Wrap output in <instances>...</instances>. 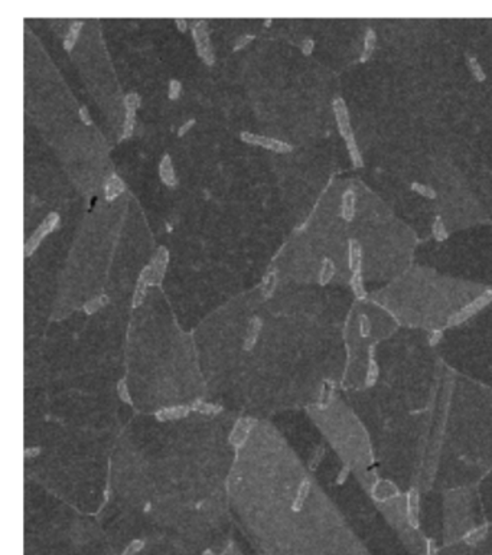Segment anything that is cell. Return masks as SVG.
Masks as SVG:
<instances>
[{"label":"cell","mask_w":492,"mask_h":555,"mask_svg":"<svg viewBox=\"0 0 492 555\" xmlns=\"http://www.w3.org/2000/svg\"><path fill=\"white\" fill-rule=\"evenodd\" d=\"M192 36L195 46H196V54L202 58L205 64H214V49H213V43H211L209 33L206 29V22L198 21L193 23Z\"/></svg>","instance_id":"6da1fadb"},{"label":"cell","mask_w":492,"mask_h":555,"mask_svg":"<svg viewBox=\"0 0 492 555\" xmlns=\"http://www.w3.org/2000/svg\"><path fill=\"white\" fill-rule=\"evenodd\" d=\"M58 224H59V215L56 214V212H51V214L43 219L41 225L36 228V231L28 238V241L25 244V254H26V257L32 256L33 253H35V250L41 244V241H42L46 235L51 234L55 228L58 226Z\"/></svg>","instance_id":"7a4b0ae2"},{"label":"cell","mask_w":492,"mask_h":555,"mask_svg":"<svg viewBox=\"0 0 492 555\" xmlns=\"http://www.w3.org/2000/svg\"><path fill=\"white\" fill-rule=\"evenodd\" d=\"M241 140L248 143V144L261 146L264 149L276 151V153H289L293 149L289 143H286V141L271 139V137H266V136H258V134H253V133H248V131H243L241 133Z\"/></svg>","instance_id":"3957f363"},{"label":"cell","mask_w":492,"mask_h":555,"mask_svg":"<svg viewBox=\"0 0 492 555\" xmlns=\"http://www.w3.org/2000/svg\"><path fill=\"white\" fill-rule=\"evenodd\" d=\"M332 107H333V113H335V120H336V124H338V130H339V133H341L343 139L346 140L354 134L346 104L341 97H336L332 103Z\"/></svg>","instance_id":"277c9868"},{"label":"cell","mask_w":492,"mask_h":555,"mask_svg":"<svg viewBox=\"0 0 492 555\" xmlns=\"http://www.w3.org/2000/svg\"><path fill=\"white\" fill-rule=\"evenodd\" d=\"M492 300V291L491 290H486L482 296H479L478 299H475L472 303H469L468 306H465L463 309L458 311L456 314H453L450 318L449 325H458V323H462L463 321L469 319L471 316H473L475 313H478L482 307H485L489 301Z\"/></svg>","instance_id":"5b68a950"},{"label":"cell","mask_w":492,"mask_h":555,"mask_svg":"<svg viewBox=\"0 0 492 555\" xmlns=\"http://www.w3.org/2000/svg\"><path fill=\"white\" fill-rule=\"evenodd\" d=\"M168 261H169V253L165 247H159L155 257L152 258L150 261V268H152V276H153V286L155 284H159L162 281V278L165 276V271H166V266H168Z\"/></svg>","instance_id":"8992f818"},{"label":"cell","mask_w":492,"mask_h":555,"mask_svg":"<svg viewBox=\"0 0 492 555\" xmlns=\"http://www.w3.org/2000/svg\"><path fill=\"white\" fill-rule=\"evenodd\" d=\"M148 286H153V276H152V268H150V266H146V267L142 270V273H140L139 280H137V286H136V290H134L133 307H137V306L142 304V301L145 299V294H146Z\"/></svg>","instance_id":"52a82bcc"},{"label":"cell","mask_w":492,"mask_h":555,"mask_svg":"<svg viewBox=\"0 0 492 555\" xmlns=\"http://www.w3.org/2000/svg\"><path fill=\"white\" fill-rule=\"evenodd\" d=\"M407 521L411 528H418V493L416 489H410L407 493L406 501Z\"/></svg>","instance_id":"ba28073f"},{"label":"cell","mask_w":492,"mask_h":555,"mask_svg":"<svg viewBox=\"0 0 492 555\" xmlns=\"http://www.w3.org/2000/svg\"><path fill=\"white\" fill-rule=\"evenodd\" d=\"M159 176H161V181L169 188H175L178 185V179H176L175 169H173L169 154H165L162 157L161 163H159Z\"/></svg>","instance_id":"9c48e42d"},{"label":"cell","mask_w":492,"mask_h":555,"mask_svg":"<svg viewBox=\"0 0 492 555\" xmlns=\"http://www.w3.org/2000/svg\"><path fill=\"white\" fill-rule=\"evenodd\" d=\"M348 263H349V268L353 273H361L363 248H361V244L355 240H351L348 246Z\"/></svg>","instance_id":"30bf717a"},{"label":"cell","mask_w":492,"mask_h":555,"mask_svg":"<svg viewBox=\"0 0 492 555\" xmlns=\"http://www.w3.org/2000/svg\"><path fill=\"white\" fill-rule=\"evenodd\" d=\"M355 202H357V196L353 189H346L342 195V202H341V216L346 222L353 221L354 215H355Z\"/></svg>","instance_id":"8fae6325"},{"label":"cell","mask_w":492,"mask_h":555,"mask_svg":"<svg viewBox=\"0 0 492 555\" xmlns=\"http://www.w3.org/2000/svg\"><path fill=\"white\" fill-rule=\"evenodd\" d=\"M124 191V183L118 178L117 175H110L106 183H104V193H106V199L113 201L114 198H117L120 193Z\"/></svg>","instance_id":"7c38bea8"},{"label":"cell","mask_w":492,"mask_h":555,"mask_svg":"<svg viewBox=\"0 0 492 555\" xmlns=\"http://www.w3.org/2000/svg\"><path fill=\"white\" fill-rule=\"evenodd\" d=\"M188 413H189V408L188 407H171V408H165V410L158 411L156 417L161 421H169V420H176V418H182V417L188 416Z\"/></svg>","instance_id":"4fadbf2b"},{"label":"cell","mask_w":492,"mask_h":555,"mask_svg":"<svg viewBox=\"0 0 492 555\" xmlns=\"http://www.w3.org/2000/svg\"><path fill=\"white\" fill-rule=\"evenodd\" d=\"M375 42H377V35H375V31L373 29V28H368L364 36V51H363V54H361V61H363V62L367 61V59L373 55L375 48Z\"/></svg>","instance_id":"5bb4252c"},{"label":"cell","mask_w":492,"mask_h":555,"mask_svg":"<svg viewBox=\"0 0 492 555\" xmlns=\"http://www.w3.org/2000/svg\"><path fill=\"white\" fill-rule=\"evenodd\" d=\"M345 143H346V149L349 151V157L353 161V165L355 168H361L364 165V162H363V156H361V153L358 150V146H357V141H355L354 134L351 137H348V139L345 140Z\"/></svg>","instance_id":"9a60e30c"},{"label":"cell","mask_w":492,"mask_h":555,"mask_svg":"<svg viewBox=\"0 0 492 555\" xmlns=\"http://www.w3.org/2000/svg\"><path fill=\"white\" fill-rule=\"evenodd\" d=\"M488 534V525H482L479 528H473L468 534L463 536V541L468 545L478 544Z\"/></svg>","instance_id":"2e32d148"},{"label":"cell","mask_w":492,"mask_h":555,"mask_svg":"<svg viewBox=\"0 0 492 555\" xmlns=\"http://www.w3.org/2000/svg\"><path fill=\"white\" fill-rule=\"evenodd\" d=\"M276 283H277V276H276V271L273 268H270L267 271V274L263 278V284H261V288H263V296L264 297H270L276 288Z\"/></svg>","instance_id":"e0dca14e"},{"label":"cell","mask_w":492,"mask_h":555,"mask_svg":"<svg viewBox=\"0 0 492 555\" xmlns=\"http://www.w3.org/2000/svg\"><path fill=\"white\" fill-rule=\"evenodd\" d=\"M309 489H310L309 481H308V479L302 481V483H300V486H299V491H298V495H296V499H295V502H293V506H292V509H293L295 512H298V511L302 509L303 503H305L306 498H308Z\"/></svg>","instance_id":"ac0fdd59"},{"label":"cell","mask_w":492,"mask_h":555,"mask_svg":"<svg viewBox=\"0 0 492 555\" xmlns=\"http://www.w3.org/2000/svg\"><path fill=\"white\" fill-rule=\"evenodd\" d=\"M81 28H83V22L81 21L74 22V23L69 26L68 35H66V38H65V41H64V48L66 49V51H71V49L74 48L75 42H77V38H78V33H80V31H81Z\"/></svg>","instance_id":"d6986e66"},{"label":"cell","mask_w":492,"mask_h":555,"mask_svg":"<svg viewBox=\"0 0 492 555\" xmlns=\"http://www.w3.org/2000/svg\"><path fill=\"white\" fill-rule=\"evenodd\" d=\"M333 273H335V266L332 263L331 258H325L323 263H322L321 268V274H319V283L321 284H326L331 281V278L333 277Z\"/></svg>","instance_id":"ffe728a7"},{"label":"cell","mask_w":492,"mask_h":555,"mask_svg":"<svg viewBox=\"0 0 492 555\" xmlns=\"http://www.w3.org/2000/svg\"><path fill=\"white\" fill-rule=\"evenodd\" d=\"M134 121H136V110H126V118H124L121 139H127L131 136L133 128H134Z\"/></svg>","instance_id":"44dd1931"},{"label":"cell","mask_w":492,"mask_h":555,"mask_svg":"<svg viewBox=\"0 0 492 555\" xmlns=\"http://www.w3.org/2000/svg\"><path fill=\"white\" fill-rule=\"evenodd\" d=\"M351 287H353L354 294H355L358 299H364L365 290H364V284H363V276H361V273H353V277H351Z\"/></svg>","instance_id":"7402d4cb"},{"label":"cell","mask_w":492,"mask_h":555,"mask_svg":"<svg viewBox=\"0 0 492 555\" xmlns=\"http://www.w3.org/2000/svg\"><path fill=\"white\" fill-rule=\"evenodd\" d=\"M377 378H378V365L375 362L374 355H373V348H371L370 362H368V369H367V385H374Z\"/></svg>","instance_id":"603a6c76"},{"label":"cell","mask_w":492,"mask_h":555,"mask_svg":"<svg viewBox=\"0 0 492 555\" xmlns=\"http://www.w3.org/2000/svg\"><path fill=\"white\" fill-rule=\"evenodd\" d=\"M468 66H469V69H471V72L473 74V76H475L479 83L485 81L486 75H485V72H483L481 64H479V61H478L475 56H469V58H468Z\"/></svg>","instance_id":"cb8c5ba5"},{"label":"cell","mask_w":492,"mask_h":555,"mask_svg":"<svg viewBox=\"0 0 492 555\" xmlns=\"http://www.w3.org/2000/svg\"><path fill=\"white\" fill-rule=\"evenodd\" d=\"M432 231H433V236L438 240V241H443L448 238V232H446V228H445V224L442 221L440 216H436L435 222H433V226H432Z\"/></svg>","instance_id":"d4e9b609"},{"label":"cell","mask_w":492,"mask_h":555,"mask_svg":"<svg viewBox=\"0 0 492 555\" xmlns=\"http://www.w3.org/2000/svg\"><path fill=\"white\" fill-rule=\"evenodd\" d=\"M411 189H413V191H416L417 193H420L421 196L429 198V199L436 198V192H435L430 186L421 185V183H418V182H413V183H411Z\"/></svg>","instance_id":"484cf974"},{"label":"cell","mask_w":492,"mask_h":555,"mask_svg":"<svg viewBox=\"0 0 492 555\" xmlns=\"http://www.w3.org/2000/svg\"><path fill=\"white\" fill-rule=\"evenodd\" d=\"M107 296H98L94 300H90L88 303H86L84 306V310L87 313H94L96 310H98L101 306H104L107 303Z\"/></svg>","instance_id":"4316f807"},{"label":"cell","mask_w":492,"mask_h":555,"mask_svg":"<svg viewBox=\"0 0 492 555\" xmlns=\"http://www.w3.org/2000/svg\"><path fill=\"white\" fill-rule=\"evenodd\" d=\"M258 329H260V321H258V319H254V321L251 322V325H250V331H248V336H247V341H246L247 349H248V348H251V346L254 345L257 335H258Z\"/></svg>","instance_id":"83f0119b"},{"label":"cell","mask_w":492,"mask_h":555,"mask_svg":"<svg viewBox=\"0 0 492 555\" xmlns=\"http://www.w3.org/2000/svg\"><path fill=\"white\" fill-rule=\"evenodd\" d=\"M124 106L126 110H137L140 106V97L136 93H130L124 97Z\"/></svg>","instance_id":"f1b7e54d"},{"label":"cell","mask_w":492,"mask_h":555,"mask_svg":"<svg viewBox=\"0 0 492 555\" xmlns=\"http://www.w3.org/2000/svg\"><path fill=\"white\" fill-rule=\"evenodd\" d=\"M143 546H145V544H143V541H140V539H134V541H131L130 544L127 545V548L121 552V555H134V554H137L139 551H142L143 549Z\"/></svg>","instance_id":"f546056e"},{"label":"cell","mask_w":492,"mask_h":555,"mask_svg":"<svg viewBox=\"0 0 492 555\" xmlns=\"http://www.w3.org/2000/svg\"><path fill=\"white\" fill-rule=\"evenodd\" d=\"M117 394L123 403L131 404V398H130V394H128V391H127V385H126V382H124L123 379H121V381L117 384Z\"/></svg>","instance_id":"4dcf8cb0"},{"label":"cell","mask_w":492,"mask_h":555,"mask_svg":"<svg viewBox=\"0 0 492 555\" xmlns=\"http://www.w3.org/2000/svg\"><path fill=\"white\" fill-rule=\"evenodd\" d=\"M181 88H182V86H181V83L178 80H172L171 83H169V98L171 100H176L179 97Z\"/></svg>","instance_id":"1f68e13d"},{"label":"cell","mask_w":492,"mask_h":555,"mask_svg":"<svg viewBox=\"0 0 492 555\" xmlns=\"http://www.w3.org/2000/svg\"><path fill=\"white\" fill-rule=\"evenodd\" d=\"M370 331H371V323H370V321H368V318H367L365 314H363V316L360 318V332H361V335H363V336H368V335H370Z\"/></svg>","instance_id":"d6a6232c"},{"label":"cell","mask_w":492,"mask_h":555,"mask_svg":"<svg viewBox=\"0 0 492 555\" xmlns=\"http://www.w3.org/2000/svg\"><path fill=\"white\" fill-rule=\"evenodd\" d=\"M193 410H198L199 413H203V414H208V413H215L218 411V408L214 406H209V404H205V403H198V404H193Z\"/></svg>","instance_id":"836d02e7"},{"label":"cell","mask_w":492,"mask_h":555,"mask_svg":"<svg viewBox=\"0 0 492 555\" xmlns=\"http://www.w3.org/2000/svg\"><path fill=\"white\" fill-rule=\"evenodd\" d=\"M313 46H315V42L312 39H305L303 41V45H302V52L305 55H309L312 51H313Z\"/></svg>","instance_id":"e575fe53"},{"label":"cell","mask_w":492,"mask_h":555,"mask_svg":"<svg viewBox=\"0 0 492 555\" xmlns=\"http://www.w3.org/2000/svg\"><path fill=\"white\" fill-rule=\"evenodd\" d=\"M253 39V36L251 35H244V36H240L238 39H237V42H236V49H241L243 46H246L247 43L250 42Z\"/></svg>","instance_id":"d590c367"},{"label":"cell","mask_w":492,"mask_h":555,"mask_svg":"<svg viewBox=\"0 0 492 555\" xmlns=\"http://www.w3.org/2000/svg\"><path fill=\"white\" fill-rule=\"evenodd\" d=\"M80 116H81V120L84 121V124L90 126L91 124V118H90V114H88V108L81 107L80 108Z\"/></svg>","instance_id":"8d00e7d4"},{"label":"cell","mask_w":492,"mask_h":555,"mask_svg":"<svg viewBox=\"0 0 492 555\" xmlns=\"http://www.w3.org/2000/svg\"><path fill=\"white\" fill-rule=\"evenodd\" d=\"M193 123H195V120H189V121H188L186 124H183L182 127L179 128L178 134H179V136H183V133H186V131L189 130V127H191V126H193Z\"/></svg>","instance_id":"74e56055"},{"label":"cell","mask_w":492,"mask_h":555,"mask_svg":"<svg viewBox=\"0 0 492 555\" xmlns=\"http://www.w3.org/2000/svg\"><path fill=\"white\" fill-rule=\"evenodd\" d=\"M428 548H426V551H428V555H436V548H435V542L432 541V539H428Z\"/></svg>","instance_id":"f35d334b"},{"label":"cell","mask_w":492,"mask_h":555,"mask_svg":"<svg viewBox=\"0 0 492 555\" xmlns=\"http://www.w3.org/2000/svg\"><path fill=\"white\" fill-rule=\"evenodd\" d=\"M176 25H178V29L181 31V32H185L186 31V21L185 19H176Z\"/></svg>","instance_id":"ab89813d"},{"label":"cell","mask_w":492,"mask_h":555,"mask_svg":"<svg viewBox=\"0 0 492 555\" xmlns=\"http://www.w3.org/2000/svg\"><path fill=\"white\" fill-rule=\"evenodd\" d=\"M203 555H214L213 554V551H209V549H206L205 552H203Z\"/></svg>","instance_id":"60d3db41"}]
</instances>
